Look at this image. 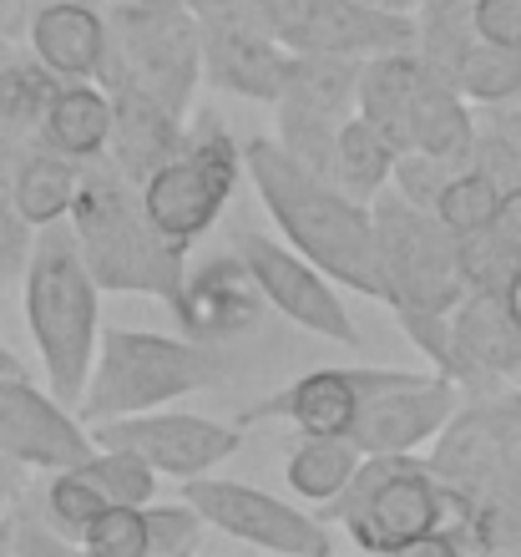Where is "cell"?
<instances>
[{
  "label": "cell",
  "instance_id": "obj_26",
  "mask_svg": "<svg viewBox=\"0 0 521 557\" xmlns=\"http://www.w3.org/2000/svg\"><path fill=\"white\" fill-rule=\"evenodd\" d=\"M364 451L349 436H305L289 456V486L314 507H330L360 471Z\"/></svg>",
  "mask_w": 521,
  "mask_h": 557
},
{
  "label": "cell",
  "instance_id": "obj_4",
  "mask_svg": "<svg viewBox=\"0 0 521 557\" xmlns=\"http://www.w3.org/2000/svg\"><path fill=\"white\" fill-rule=\"evenodd\" d=\"M223 375L228 366H223L218 345L188 335H152V330H107L76 411L87 425L112 421V416L162 411L203 385H218Z\"/></svg>",
  "mask_w": 521,
  "mask_h": 557
},
{
  "label": "cell",
  "instance_id": "obj_16",
  "mask_svg": "<svg viewBox=\"0 0 521 557\" xmlns=\"http://www.w3.org/2000/svg\"><path fill=\"white\" fill-rule=\"evenodd\" d=\"M450 335H456V360H450L456 385L496 391V385H511L521 375V330L496 289L466 294L450 309Z\"/></svg>",
  "mask_w": 521,
  "mask_h": 557
},
{
  "label": "cell",
  "instance_id": "obj_12",
  "mask_svg": "<svg viewBox=\"0 0 521 557\" xmlns=\"http://www.w3.org/2000/svg\"><path fill=\"white\" fill-rule=\"evenodd\" d=\"M97 446H122V451H137L158 476H203V471L223 467L233 451H238V425L208 421V416L193 411H137V416H112V421L87 425Z\"/></svg>",
  "mask_w": 521,
  "mask_h": 557
},
{
  "label": "cell",
  "instance_id": "obj_28",
  "mask_svg": "<svg viewBox=\"0 0 521 557\" xmlns=\"http://www.w3.org/2000/svg\"><path fill=\"white\" fill-rule=\"evenodd\" d=\"M456 91L476 107L511 102V97L521 91V51L517 46H501V41L476 36V41L461 51V61H456Z\"/></svg>",
  "mask_w": 521,
  "mask_h": 557
},
{
  "label": "cell",
  "instance_id": "obj_2",
  "mask_svg": "<svg viewBox=\"0 0 521 557\" xmlns=\"http://www.w3.org/2000/svg\"><path fill=\"white\" fill-rule=\"evenodd\" d=\"M72 228L76 244H82V259H87L102 289L173 299V289L183 284V253L188 249L162 238V228L142 208V188L116 162H82Z\"/></svg>",
  "mask_w": 521,
  "mask_h": 557
},
{
  "label": "cell",
  "instance_id": "obj_15",
  "mask_svg": "<svg viewBox=\"0 0 521 557\" xmlns=\"http://www.w3.org/2000/svg\"><path fill=\"white\" fill-rule=\"evenodd\" d=\"M168 305H173L188 339L223 345V339L248 335L263 320L269 299H263L259 278L248 274V264L238 253H218V259H208L198 269H183V284L173 289Z\"/></svg>",
  "mask_w": 521,
  "mask_h": 557
},
{
  "label": "cell",
  "instance_id": "obj_29",
  "mask_svg": "<svg viewBox=\"0 0 521 557\" xmlns=\"http://www.w3.org/2000/svg\"><path fill=\"white\" fill-rule=\"evenodd\" d=\"M278 143L289 147V158H299L309 173L330 177L334 183V147H339V122L334 112H319V107H305V102H289L278 97Z\"/></svg>",
  "mask_w": 521,
  "mask_h": 557
},
{
  "label": "cell",
  "instance_id": "obj_43",
  "mask_svg": "<svg viewBox=\"0 0 521 557\" xmlns=\"http://www.w3.org/2000/svg\"><path fill=\"white\" fill-rule=\"evenodd\" d=\"M507 406H511V411H517V421H521V375H517V381H511V391H507Z\"/></svg>",
  "mask_w": 521,
  "mask_h": 557
},
{
  "label": "cell",
  "instance_id": "obj_14",
  "mask_svg": "<svg viewBox=\"0 0 521 557\" xmlns=\"http://www.w3.org/2000/svg\"><path fill=\"white\" fill-rule=\"evenodd\" d=\"M0 456L36 471H66L91 456V431L57 391L46 396L30 375H0Z\"/></svg>",
  "mask_w": 521,
  "mask_h": 557
},
{
  "label": "cell",
  "instance_id": "obj_1",
  "mask_svg": "<svg viewBox=\"0 0 521 557\" xmlns=\"http://www.w3.org/2000/svg\"><path fill=\"white\" fill-rule=\"evenodd\" d=\"M244 168L259 188V203L278 223V234L289 238L309 264L349 284V289L390 299L385 264H380V228L364 198L345 193L330 177L309 173L274 137H253L244 147Z\"/></svg>",
  "mask_w": 521,
  "mask_h": 557
},
{
  "label": "cell",
  "instance_id": "obj_6",
  "mask_svg": "<svg viewBox=\"0 0 521 557\" xmlns=\"http://www.w3.org/2000/svg\"><path fill=\"white\" fill-rule=\"evenodd\" d=\"M238 173H244V147L233 143L223 122L203 112L183 133V147L142 183L147 219L162 228V238H173L177 249H188L228 208L233 188H238Z\"/></svg>",
  "mask_w": 521,
  "mask_h": 557
},
{
  "label": "cell",
  "instance_id": "obj_31",
  "mask_svg": "<svg viewBox=\"0 0 521 557\" xmlns=\"http://www.w3.org/2000/svg\"><path fill=\"white\" fill-rule=\"evenodd\" d=\"M102 512H107V497H102V486L91 482L87 471L82 467L51 471V486H46V522H51L66 543H82L87 528Z\"/></svg>",
  "mask_w": 521,
  "mask_h": 557
},
{
  "label": "cell",
  "instance_id": "obj_32",
  "mask_svg": "<svg viewBox=\"0 0 521 557\" xmlns=\"http://www.w3.org/2000/svg\"><path fill=\"white\" fill-rule=\"evenodd\" d=\"M82 471L102 486L107 502L147 507V502L158 497V471L147 467L137 451H122V446H97V441H91V456L82 461Z\"/></svg>",
  "mask_w": 521,
  "mask_h": 557
},
{
  "label": "cell",
  "instance_id": "obj_45",
  "mask_svg": "<svg viewBox=\"0 0 521 557\" xmlns=\"http://www.w3.org/2000/svg\"><path fill=\"white\" fill-rule=\"evenodd\" d=\"M91 5H102V0H91Z\"/></svg>",
  "mask_w": 521,
  "mask_h": 557
},
{
  "label": "cell",
  "instance_id": "obj_42",
  "mask_svg": "<svg viewBox=\"0 0 521 557\" xmlns=\"http://www.w3.org/2000/svg\"><path fill=\"white\" fill-rule=\"evenodd\" d=\"M0 375H26V366H21V360L5 350V345H0Z\"/></svg>",
  "mask_w": 521,
  "mask_h": 557
},
{
  "label": "cell",
  "instance_id": "obj_22",
  "mask_svg": "<svg viewBox=\"0 0 521 557\" xmlns=\"http://www.w3.org/2000/svg\"><path fill=\"white\" fill-rule=\"evenodd\" d=\"M476 122L466 112V97L456 91V82H446L441 72H420L415 112H410V147L435 152L450 162H476Z\"/></svg>",
  "mask_w": 521,
  "mask_h": 557
},
{
  "label": "cell",
  "instance_id": "obj_17",
  "mask_svg": "<svg viewBox=\"0 0 521 557\" xmlns=\"http://www.w3.org/2000/svg\"><path fill=\"white\" fill-rule=\"evenodd\" d=\"M294 51L269 30L253 26H203V72L213 87L248 97V102H278L289 87Z\"/></svg>",
  "mask_w": 521,
  "mask_h": 557
},
{
  "label": "cell",
  "instance_id": "obj_35",
  "mask_svg": "<svg viewBox=\"0 0 521 557\" xmlns=\"http://www.w3.org/2000/svg\"><path fill=\"white\" fill-rule=\"evenodd\" d=\"M461 168L466 162H450V158H435V152H420V147H406V152L395 158V193L410 198L415 208H435L441 188H446Z\"/></svg>",
  "mask_w": 521,
  "mask_h": 557
},
{
  "label": "cell",
  "instance_id": "obj_11",
  "mask_svg": "<svg viewBox=\"0 0 521 557\" xmlns=\"http://www.w3.org/2000/svg\"><path fill=\"white\" fill-rule=\"evenodd\" d=\"M259 15L289 51L380 57L415 46V15H380L360 0H259Z\"/></svg>",
  "mask_w": 521,
  "mask_h": 557
},
{
  "label": "cell",
  "instance_id": "obj_21",
  "mask_svg": "<svg viewBox=\"0 0 521 557\" xmlns=\"http://www.w3.org/2000/svg\"><path fill=\"white\" fill-rule=\"evenodd\" d=\"M420 72H425V61L415 57V46L364 57V72H360V102H355V112L375 122L400 152L410 147V112H415Z\"/></svg>",
  "mask_w": 521,
  "mask_h": 557
},
{
  "label": "cell",
  "instance_id": "obj_23",
  "mask_svg": "<svg viewBox=\"0 0 521 557\" xmlns=\"http://www.w3.org/2000/svg\"><path fill=\"white\" fill-rule=\"evenodd\" d=\"M41 137L46 147H57L76 162L107 158V143H112V91L91 87V82H72V87H57L51 107L41 117Z\"/></svg>",
  "mask_w": 521,
  "mask_h": 557
},
{
  "label": "cell",
  "instance_id": "obj_9",
  "mask_svg": "<svg viewBox=\"0 0 521 557\" xmlns=\"http://www.w3.org/2000/svg\"><path fill=\"white\" fill-rule=\"evenodd\" d=\"M461 406V385L450 375H415V370H360V416L349 441L364 456L420 451L450 425Z\"/></svg>",
  "mask_w": 521,
  "mask_h": 557
},
{
  "label": "cell",
  "instance_id": "obj_3",
  "mask_svg": "<svg viewBox=\"0 0 521 557\" xmlns=\"http://www.w3.org/2000/svg\"><path fill=\"white\" fill-rule=\"evenodd\" d=\"M26 324L41 350L46 385L66 406L82 400L97 366V324H102V284L82 259L76 228H41L26 259Z\"/></svg>",
  "mask_w": 521,
  "mask_h": 557
},
{
  "label": "cell",
  "instance_id": "obj_38",
  "mask_svg": "<svg viewBox=\"0 0 521 557\" xmlns=\"http://www.w3.org/2000/svg\"><path fill=\"white\" fill-rule=\"evenodd\" d=\"M476 36L521 51V0H476Z\"/></svg>",
  "mask_w": 521,
  "mask_h": 557
},
{
  "label": "cell",
  "instance_id": "obj_19",
  "mask_svg": "<svg viewBox=\"0 0 521 557\" xmlns=\"http://www.w3.org/2000/svg\"><path fill=\"white\" fill-rule=\"evenodd\" d=\"M30 51L46 72L66 82H91L102 76L107 61V15L91 0H46L30 15Z\"/></svg>",
  "mask_w": 521,
  "mask_h": 557
},
{
  "label": "cell",
  "instance_id": "obj_27",
  "mask_svg": "<svg viewBox=\"0 0 521 557\" xmlns=\"http://www.w3.org/2000/svg\"><path fill=\"white\" fill-rule=\"evenodd\" d=\"M476 41V0H420L415 11V57L456 82V61Z\"/></svg>",
  "mask_w": 521,
  "mask_h": 557
},
{
  "label": "cell",
  "instance_id": "obj_44",
  "mask_svg": "<svg viewBox=\"0 0 521 557\" xmlns=\"http://www.w3.org/2000/svg\"><path fill=\"white\" fill-rule=\"evenodd\" d=\"M11 547V528H5V517H0V553Z\"/></svg>",
  "mask_w": 521,
  "mask_h": 557
},
{
  "label": "cell",
  "instance_id": "obj_37",
  "mask_svg": "<svg viewBox=\"0 0 521 557\" xmlns=\"http://www.w3.org/2000/svg\"><path fill=\"white\" fill-rule=\"evenodd\" d=\"M57 72H36V66H0V117L5 122H41L51 97H57Z\"/></svg>",
  "mask_w": 521,
  "mask_h": 557
},
{
  "label": "cell",
  "instance_id": "obj_20",
  "mask_svg": "<svg viewBox=\"0 0 521 557\" xmlns=\"http://www.w3.org/2000/svg\"><path fill=\"white\" fill-rule=\"evenodd\" d=\"M183 133H188L183 117L168 112L162 102H152L147 91H132V87L112 91V143H107V158H112L137 188L183 147Z\"/></svg>",
  "mask_w": 521,
  "mask_h": 557
},
{
  "label": "cell",
  "instance_id": "obj_8",
  "mask_svg": "<svg viewBox=\"0 0 521 557\" xmlns=\"http://www.w3.org/2000/svg\"><path fill=\"white\" fill-rule=\"evenodd\" d=\"M370 213L380 228V264H385L390 305L415 299L431 309H456L471 294L461 264V234H450L431 208H415L400 193H375Z\"/></svg>",
  "mask_w": 521,
  "mask_h": 557
},
{
  "label": "cell",
  "instance_id": "obj_18",
  "mask_svg": "<svg viewBox=\"0 0 521 557\" xmlns=\"http://www.w3.org/2000/svg\"><path fill=\"white\" fill-rule=\"evenodd\" d=\"M274 416L305 436H349V425L360 416V370H309L289 391L248 406L238 425L274 421Z\"/></svg>",
  "mask_w": 521,
  "mask_h": 557
},
{
  "label": "cell",
  "instance_id": "obj_36",
  "mask_svg": "<svg viewBox=\"0 0 521 557\" xmlns=\"http://www.w3.org/2000/svg\"><path fill=\"white\" fill-rule=\"evenodd\" d=\"M390 309H395V320H400V330L431 355V366L441 370V375H450V360H456L450 309H431V305H415V299H395Z\"/></svg>",
  "mask_w": 521,
  "mask_h": 557
},
{
  "label": "cell",
  "instance_id": "obj_30",
  "mask_svg": "<svg viewBox=\"0 0 521 557\" xmlns=\"http://www.w3.org/2000/svg\"><path fill=\"white\" fill-rule=\"evenodd\" d=\"M501 183H496L486 168H476V162H466L461 173L450 177L446 188H441V198H435V219L446 223L450 234H461V238H471V234H481V228H492V219H496V203H501Z\"/></svg>",
  "mask_w": 521,
  "mask_h": 557
},
{
  "label": "cell",
  "instance_id": "obj_10",
  "mask_svg": "<svg viewBox=\"0 0 521 557\" xmlns=\"http://www.w3.org/2000/svg\"><path fill=\"white\" fill-rule=\"evenodd\" d=\"M183 497L203 512L208 528L228 532L233 543L263 547V553H289V557H324L330 553V528L319 517L299 512L289 502L269 497L259 486L244 482H218V476H188Z\"/></svg>",
  "mask_w": 521,
  "mask_h": 557
},
{
  "label": "cell",
  "instance_id": "obj_34",
  "mask_svg": "<svg viewBox=\"0 0 521 557\" xmlns=\"http://www.w3.org/2000/svg\"><path fill=\"white\" fill-rule=\"evenodd\" d=\"M82 547L97 557H147V507L107 502V512L87 528Z\"/></svg>",
  "mask_w": 521,
  "mask_h": 557
},
{
  "label": "cell",
  "instance_id": "obj_5",
  "mask_svg": "<svg viewBox=\"0 0 521 557\" xmlns=\"http://www.w3.org/2000/svg\"><path fill=\"white\" fill-rule=\"evenodd\" d=\"M203 76V26L188 0H116L107 11V91H147L168 112H188Z\"/></svg>",
  "mask_w": 521,
  "mask_h": 557
},
{
  "label": "cell",
  "instance_id": "obj_33",
  "mask_svg": "<svg viewBox=\"0 0 521 557\" xmlns=\"http://www.w3.org/2000/svg\"><path fill=\"white\" fill-rule=\"evenodd\" d=\"M203 512L183 502H147V557H183L203 543Z\"/></svg>",
  "mask_w": 521,
  "mask_h": 557
},
{
  "label": "cell",
  "instance_id": "obj_25",
  "mask_svg": "<svg viewBox=\"0 0 521 557\" xmlns=\"http://www.w3.org/2000/svg\"><path fill=\"white\" fill-rule=\"evenodd\" d=\"M395 158H400V147L380 133L370 117L349 112V117L339 122L334 183H339L345 193H355V198H364V203H370V198H375V193H385V183L395 177Z\"/></svg>",
  "mask_w": 521,
  "mask_h": 557
},
{
  "label": "cell",
  "instance_id": "obj_40",
  "mask_svg": "<svg viewBox=\"0 0 521 557\" xmlns=\"http://www.w3.org/2000/svg\"><path fill=\"white\" fill-rule=\"evenodd\" d=\"M360 5H370V11H380V15H415L420 11V0H360Z\"/></svg>",
  "mask_w": 521,
  "mask_h": 557
},
{
  "label": "cell",
  "instance_id": "obj_13",
  "mask_svg": "<svg viewBox=\"0 0 521 557\" xmlns=\"http://www.w3.org/2000/svg\"><path fill=\"white\" fill-rule=\"evenodd\" d=\"M233 253L248 264V274L259 278L269 309L289 314L294 324H305L314 335L334 339V345H360V330L349 320V309L339 305V294L330 289L324 269H314L294 244H278L269 234L238 228L233 234Z\"/></svg>",
  "mask_w": 521,
  "mask_h": 557
},
{
  "label": "cell",
  "instance_id": "obj_7",
  "mask_svg": "<svg viewBox=\"0 0 521 557\" xmlns=\"http://www.w3.org/2000/svg\"><path fill=\"white\" fill-rule=\"evenodd\" d=\"M330 512L349 528L364 553H400L441 517V476L406 456H364L355 482L330 502Z\"/></svg>",
  "mask_w": 521,
  "mask_h": 557
},
{
  "label": "cell",
  "instance_id": "obj_24",
  "mask_svg": "<svg viewBox=\"0 0 521 557\" xmlns=\"http://www.w3.org/2000/svg\"><path fill=\"white\" fill-rule=\"evenodd\" d=\"M76 188H82V162L46 147V152L21 162V173L11 183V208L26 228H51V223L72 219Z\"/></svg>",
  "mask_w": 521,
  "mask_h": 557
},
{
  "label": "cell",
  "instance_id": "obj_39",
  "mask_svg": "<svg viewBox=\"0 0 521 557\" xmlns=\"http://www.w3.org/2000/svg\"><path fill=\"white\" fill-rule=\"evenodd\" d=\"M492 244L501 249L511 269H521V188H507L501 193V203H496V219H492Z\"/></svg>",
  "mask_w": 521,
  "mask_h": 557
},
{
  "label": "cell",
  "instance_id": "obj_41",
  "mask_svg": "<svg viewBox=\"0 0 521 557\" xmlns=\"http://www.w3.org/2000/svg\"><path fill=\"white\" fill-rule=\"evenodd\" d=\"M501 299H507V309H511V320H517V330H521V269L507 278V289H501Z\"/></svg>",
  "mask_w": 521,
  "mask_h": 557
}]
</instances>
